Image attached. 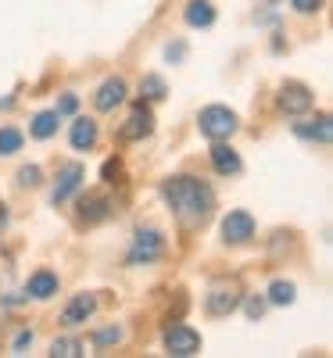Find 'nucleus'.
<instances>
[{
	"label": "nucleus",
	"mask_w": 333,
	"mask_h": 358,
	"mask_svg": "<svg viewBox=\"0 0 333 358\" xmlns=\"http://www.w3.org/2000/svg\"><path fill=\"white\" fill-rule=\"evenodd\" d=\"M29 348H33V330H22V334L15 337V344H11V351H15V355H25Z\"/></svg>",
	"instance_id": "27"
},
{
	"label": "nucleus",
	"mask_w": 333,
	"mask_h": 358,
	"mask_svg": "<svg viewBox=\"0 0 333 358\" xmlns=\"http://www.w3.org/2000/svg\"><path fill=\"white\" fill-rule=\"evenodd\" d=\"M183 54H187V43H169V47H165L169 62H183Z\"/></svg>",
	"instance_id": "29"
},
{
	"label": "nucleus",
	"mask_w": 333,
	"mask_h": 358,
	"mask_svg": "<svg viewBox=\"0 0 333 358\" xmlns=\"http://www.w3.org/2000/svg\"><path fill=\"white\" fill-rule=\"evenodd\" d=\"M94 312H97V297L94 294H76L72 301L65 305V312H62V322L65 326H83Z\"/></svg>",
	"instance_id": "10"
},
{
	"label": "nucleus",
	"mask_w": 333,
	"mask_h": 358,
	"mask_svg": "<svg viewBox=\"0 0 333 358\" xmlns=\"http://www.w3.org/2000/svg\"><path fill=\"white\" fill-rule=\"evenodd\" d=\"M265 4H280V0H265Z\"/></svg>",
	"instance_id": "32"
},
{
	"label": "nucleus",
	"mask_w": 333,
	"mask_h": 358,
	"mask_svg": "<svg viewBox=\"0 0 333 358\" xmlns=\"http://www.w3.org/2000/svg\"><path fill=\"white\" fill-rule=\"evenodd\" d=\"M294 4V11H301V15H316L319 8H323V0H290Z\"/></svg>",
	"instance_id": "28"
},
{
	"label": "nucleus",
	"mask_w": 333,
	"mask_h": 358,
	"mask_svg": "<svg viewBox=\"0 0 333 358\" xmlns=\"http://www.w3.org/2000/svg\"><path fill=\"white\" fill-rule=\"evenodd\" d=\"M197 129H201V136H208L211 143H215V140H229V136L236 133V115H233L229 108H222V104H211V108H204V111L197 115Z\"/></svg>",
	"instance_id": "3"
},
{
	"label": "nucleus",
	"mask_w": 333,
	"mask_h": 358,
	"mask_svg": "<svg viewBox=\"0 0 333 358\" xmlns=\"http://www.w3.org/2000/svg\"><path fill=\"white\" fill-rule=\"evenodd\" d=\"M240 301H244V297H240ZM244 308H248V319H262V315H265V297L251 294L248 301H244Z\"/></svg>",
	"instance_id": "26"
},
{
	"label": "nucleus",
	"mask_w": 333,
	"mask_h": 358,
	"mask_svg": "<svg viewBox=\"0 0 333 358\" xmlns=\"http://www.w3.org/2000/svg\"><path fill=\"white\" fill-rule=\"evenodd\" d=\"M162 251H165V236H162L155 226H147V229H136L126 262H129V265H150V262L162 258Z\"/></svg>",
	"instance_id": "4"
},
{
	"label": "nucleus",
	"mask_w": 333,
	"mask_h": 358,
	"mask_svg": "<svg viewBox=\"0 0 333 358\" xmlns=\"http://www.w3.org/2000/svg\"><path fill=\"white\" fill-rule=\"evenodd\" d=\"M57 122H62V115H57V111H40L33 118V126H29V133H33L36 140H50L57 133Z\"/></svg>",
	"instance_id": "18"
},
{
	"label": "nucleus",
	"mask_w": 333,
	"mask_h": 358,
	"mask_svg": "<svg viewBox=\"0 0 333 358\" xmlns=\"http://www.w3.org/2000/svg\"><path fill=\"white\" fill-rule=\"evenodd\" d=\"M240 297H244L240 280H215V283L208 287V294H204V312L222 319V315H229V312L240 308Z\"/></svg>",
	"instance_id": "2"
},
{
	"label": "nucleus",
	"mask_w": 333,
	"mask_h": 358,
	"mask_svg": "<svg viewBox=\"0 0 333 358\" xmlns=\"http://www.w3.org/2000/svg\"><path fill=\"white\" fill-rule=\"evenodd\" d=\"M162 341H165V351L176 355V358H190V355L201 351V334L194 326H183V322H172Z\"/></svg>",
	"instance_id": "5"
},
{
	"label": "nucleus",
	"mask_w": 333,
	"mask_h": 358,
	"mask_svg": "<svg viewBox=\"0 0 333 358\" xmlns=\"http://www.w3.org/2000/svg\"><path fill=\"white\" fill-rule=\"evenodd\" d=\"M57 294V276L50 273V268H40V273L29 276L25 283V297H36V301H47V297Z\"/></svg>",
	"instance_id": "13"
},
{
	"label": "nucleus",
	"mask_w": 333,
	"mask_h": 358,
	"mask_svg": "<svg viewBox=\"0 0 333 358\" xmlns=\"http://www.w3.org/2000/svg\"><path fill=\"white\" fill-rule=\"evenodd\" d=\"M8 222H11V212H8V204L0 201V236H4V229H8Z\"/></svg>",
	"instance_id": "31"
},
{
	"label": "nucleus",
	"mask_w": 333,
	"mask_h": 358,
	"mask_svg": "<svg viewBox=\"0 0 333 358\" xmlns=\"http://www.w3.org/2000/svg\"><path fill=\"white\" fill-rule=\"evenodd\" d=\"M255 236V219L248 212H229L222 219V241L226 244H248Z\"/></svg>",
	"instance_id": "8"
},
{
	"label": "nucleus",
	"mask_w": 333,
	"mask_h": 358,
	"mask_svg": "<svg viewBox=\"0 0 333 358\" xmlns=\"http://www.w3.org/2000/svg\"><path fill=\"white\" fill-rule=\"evenodd\" d=\"M294 133L301 140H319V143H330L333 140V122H330V115H316L312 122H297Z\"/></svg>",
	"instance_id": "14"
},
{
	"label": "nucleus",
	"mask_w": 333,
	"mask_h": 358,
	"mask_svg": "<svg viewBox=\"0 0 333 358\" xmlns=\"http://www.w3.org/2000/svg\"><path fill=\"white\" fill-rule=\"evenodd\" d=\"M162 197L172 208V215L187 229L204 226L208 215H211V208H215V194H211V187L201 183V179H194V176H169L162 183Z\"/></svg>",
	"instance_id": "1"
},
{
	"label": "nucleus",
	"mask_w": 333,
	"mask_h": 358,
	"mask_svg": "<svg viewBox=\"0 0 333 358\" xmlns=\"http://www.w3.org/2000/svg\"><path fill=\"white\" fill-rule=\"evenodd\" d=\"M126 334H122V326H104V330H97L94 334V344L97 348H108V344H118Z\"/></svg>",
	"instance_id": "25"
},
{
	"label": "nucleus",
	"mask_w": 333,
	"mask_h": 358,
	"mask_svg": "<svg viewBox=\"0 0 333 358\" xmlns=\"http://www.w3.org/2000/svg\"><path fill=\"white\" fill-rule=\"evenodd\" d=\"M122 101H126V83L118 79V76H115V79H104L101 90L94 94V108H97V111H115Z\"/></svg>",
	"instance_id": "11"
},
{
	"label": "nucleus",
	"mask_w": 333,
	"mask_h": 358,
	"mask_svg": "<svg viewBox=\"0 0 333 358\" xmlns=\"http://www.w3.org/2000/svg\"><path fill=\"white\" fill-rule=\"evenodd\" d=\"M22 151V133L15 126H0V158H11Z\"/></svg>",
	"instance_id": "19"
},
{
	"label": "nucleus",
	"mask_w": 333,
	"mask_h": 358,
	"mask_svg": "<svg viewBox=\"0 0 333 358\" xmlns=\"http://www.w3.org/2000/svg\"><path fill=\"white\" fill-rule=\"evenodd\" d=\"M69 140H72L76 151H94V143H97V122H94V118H76Z\"/></svg>",
	"instance_id": "16"
},
{
	"label": "nucleus",
	"mask_w": 333,
	"mask_h": 358,
	"mask_svg": "<svg viewBox=\"0 0 333 358\" xmlns=\"http://www.w3.org/2000/svg\"><path fill=\"white\" fill-rule=\"evenodd\" d=\"M183 18H187V25H194V29H208L211 22H215V8H211V0H190L187 11H183Z\"/></svg>",
	"instance_id": "17"
},
{
	"label": "nucleus",
	"mask_w": 333,
	"mask_h": 358,
	"mask_svg": "<svg viewBox=\"0 0 333 358\" xmlns=\"http://www.w3.org/2000/svg\"><path fill=\"white\" fill-rule=\"evenodd\" d=\"M211 165H215L219 176H236L240 169H244V162H240V155L233 151V147L226 140H215V147H211Z\"/></svg>",
	"instance_id": "12"
},
{
	"label": "nucleus",
	"mask_w": 333,
	"mask_h": 358,
	"mask_svg": "<svg viewBox=\"0 0 333 358\" xmlns=\"http://www.w3.org/2000/svg\"><path fill=\"white\" fill-rule=\"evenodd\" d=\"M150 133H155V115H150L147 101H140V104L129 111L126 122L118 126V140H122V143H136V140H147Z\"/></svg>",
	"instance_id": "6"
},
{
	"label": "nucleus",
	"mask_w": 333,
	"mask_h": 358,
	"mask_svg": "<svg viewBox=\"0 0 333 358\" xmlns=\"http://www.w3.org/2000/svg\"><path fill=\"white\" fill-rule=\"evenodd\" d=\"M269 301L272 305H294V283L290 280H276L269 287Z\"/></svg>",
	"instance_id": "22"
},
{
	"label": "nucleus",
	"mask_w": 333,
	"mask_h": 358,
	"mask_svg": "<svg viewBox=\"0 0 333 358\" xmlns=\"http://www.w3.org/2000/svg\"><path fill=\"white\" fill-rule=\"evenodd\" d=\"M165 97V79L162 76H143L140 79V101H162Z\"/></svg>",
	"instance_id": "20"
},
{
	"label": "nucleus",
	"mask_w": 333,
	"mask_h": 358,
	"mask_svg": "<svg viewBox=\"0 0 333 358\" xmlns=\"http://www.w3.org/2000/svg\"><path fill=\"white\" fill-rule=\"evenodd\" d=\"M83 165L79 162H72V165H65L62 172H57V183H54V194H50V201L54 204H62V201H69L76 190H79V183H83Z\"/></svg>",
	"instance_id": "9"
},
{
	"label": "nucleus",
	"mask_w": 333,
	"mask_h": 358,
	"mask_svg": "<svg viewBox=\"0 0 333 358\" xmlns=\"http://www.w3.org/2000/svg\"><path fill=\"white\" fill-rule=\"evenodd\" d=\"M122 176H126V172H122V162H118V158H108V162H104L101 179H104L108 187H118V183H122Z\"/></svg>",
	"instance_id": "23"
},
{
	"label": "nucleus",
	"mask_w": 333,
	"mask_h": 358,
	"mask_svg": "<svg viewBox=\"0 0 333 358\" xmlns=\"http://www.w3.org/2000/svg\"><path fill=\"white\" fill-rule=\"evenodd\" d=\"M76 104H79V101H76V94H65V97H62V104H57L54 111H57V115H72V111H76Z\"/></svg>",
	"instance_id": "30"
},
{
	"label": "nucleus",
	"mask_w": 333,
	"mask_h": 358,
	"mask_svg": "<svg viewBox=\"0 0 333 358\" xmlns=\"http://www.w3.org/2000/svg\"><path fill=\"white\" fill-rule=\"evenodd\" d=\"M108 215H111V201H108V197L86 194V197L79 201V219H83V222H104Z\"/></svg>",
	"instance_id": "15"
},
{
	"label": "nucleus",
	"mask_w": 333,
	"mask_h": 358,
	"mask_svg": "<svg viewBox=\"0 0 333 358\" xmlns=\"http://www.w3.org/2000/svg\"><path fill=\"white\" fill-rule=\"evenodd\" d=\"M40 183H43L40 165H22V169H18V187H29V190H33V187H40Z\"/></svg>",
	"instance_id": "24"
},
{
	"label": "nucleus",
	"mask_w": 333,
	"mask_h": 358,
	"mask_svg": "<svg viewBox=\"0 0 333 358\" xmlns=\"http://www.w3.org/2000/svg\"><path fill=\"white\" fill-rule=\"evenodd\" d=\"M50 355H54V358H79V355H86V351H83V341H76V337H62V341H54V344H50Z\"/></svg>",
	"instance_id": "21"
},
{
	"label": "nucleus",
	"mask_w": 333,
	"mask_h": 358,
	"mask_svg": "<svg viewBox=\"0 0 333 358\" xmlns=\"http://www.w3.org/2000/svg\"><path fill=\"white\" fill-rule=\"evenodd\" d=\"M312 101L316 97H312V90L305 83H283L280 94H276V104H280L283 115H305L312 108Z\"/></svg>",
	"instance_id": "7"
}]
</instances>
